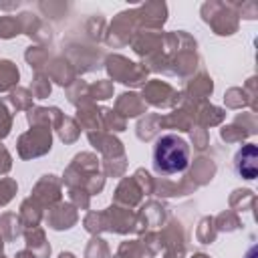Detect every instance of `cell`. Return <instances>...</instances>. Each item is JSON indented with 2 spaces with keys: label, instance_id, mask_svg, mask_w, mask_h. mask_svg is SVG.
Returning <instances> with one entry per match:
<instances>
[{
  "label": "cell",
  "instance_id": "6da1fadb",
  "mask_svg": "<svg viewBox=\"0 0 258 258\" xmlns=\"http://www.w3.org/2000/svg\"><path fill=\"white\" fill-rule=\"evenodd\" d=\"M189 165V145L179 135H161L153 145V167L157 173L173 175L185 171Z\"/></svg>",
  "mask_w": 258,
  "mask_h": 258
},
{
  "label": "cell",
  "instance_id": "7a4b0ae2",
  "mask_svg": "<svg viewBox=\"0 0 258 258\" xmlns=\"http://www.w3.org/2000/svg\"><path fill=\"white\" fill-rule=\"evenodd\" d=\"M234 165H236L238 175H242V177H246V179H254L256 173H258V149H256V145H254V143L244 145V147L236 153Z\"/></svg>",
  "mask_w": 258,
  "mask_h": 258
}]
</instances>
